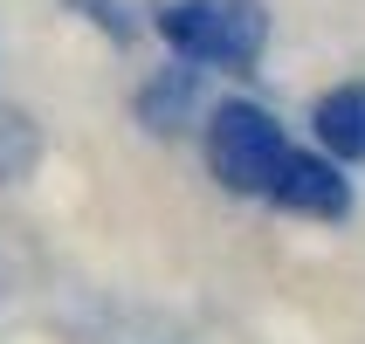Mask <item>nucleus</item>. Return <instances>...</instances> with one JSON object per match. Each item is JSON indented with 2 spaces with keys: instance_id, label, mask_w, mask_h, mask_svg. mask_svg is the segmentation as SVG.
<instances>
[{
  "instance_id": "nucleus-5",
  "label": "nucleus",
  "mask_w": 365,
  "mask_h": 344,
  "mask_svg": "<svg viewBox=\"0 0 365 344\" xmlns=\"http://www.w3.org/2000/svg\"><path fill=\"white\" fill-rule=\"evenodd\" d=\"M310 131H317V152H331L338 165H359L365 159V83L324 90L310 110Z\"/></svg>"
},
{
  "instance_id": "nucleus-2",
  "label": "nucleus",
  "mask_w": 365,
  "mask_h": 344,
  "mask_svg": "<svg viewBox=\"0 0 365 344\" xmlns=\"http://www.w3.org/2000/svg\"><path fill=\"white\" fill-rule=\"evenodd\" d=\"M283 159H289V138L276 124V110H262L248 97H227V103L207 110V172L227 193H242V200L269 193L276 172H283Z\"/></svg>"
},
{
  "instance_id": "nucleus-4",
  "label": "nucleus",
  "mask_w": 365,
  "mask_h": 344,
  "mask_svg": "<svg viewBox=\"0 0 365 344\" xmlns=\"http://www.w3.org/2000/svg\"><path fill=\"white\" fill-rule=\"evenodd\" d=\"M200 76L207 69H193V62H165V69H152V76L138 83V97H131V118L152 131V138H180L186 124L200 118Z\"/></svg>"
},
{
  "instance_id": "nucleus-3",
  "label": "nucleus",
  "mask_w": 365,
  "mask_h": 344,
  "mask_svg": "<svg viewBox=\"0 0 365 344\" xmlns=\"http://www.w3.org/2000/svg\"><path fill=\"white\" fill-rule=\"evenodd\" d=\"M269 200L283 214H297V221H345L351 214V179L331 152H289L276 186H269Z\"/></svg>"
},
{
  "instance_id": "nucleus-6",
  "label": "nucleus",
  "mask_w": 365,
  "mask_h": 344,
  "mask_svg": "<svg viewBox=\"0 0 365 344\" xmlns=\"http://www.w3.org/2000/svg\"><path fill=\"white\" fill-rule=\"evenodd\" d=\"M69 7H76L83 21H97V28H103L110 41H118V48H124V41H138V21L124 14L118 0H69Z\"/></svg>"
},
{
  "instance_id": "nucleus-1",
  "label": "nucleus",
  "mask_w": 365,
  "mask_h": 344,
  "mask_svg": "<svg viewBox=\"0 0 365 344\" xmlns=\"http://www.w3.org/2000/svg\"><path fill=\"white\" fill-rule=\"evenodd\" d=\"M159 35L193 69L248 76L262 62V48H269V14H262V0H165Z\"/></svg>"
}]
</instances>
